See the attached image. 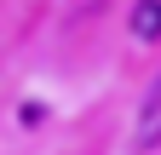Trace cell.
<instances>
[{
	"mask_svg": "<svg viewBox=\"0 0 161 155\" xmlns=\"http://www.w3.org/2000/svg\"><path fill=\"white\" fill-rule=\"evenodd\" d=\"M75 6H92V0H75Z\"/></svg>",
	"mask_w": 161,
	"mask_h": 155,
	"instance_id": "cell-2",
	"label": "cell"
},
{
	"mask_svg": "<svg viewBox=\"0 0 161 155\" xmlns=\"http://www.w3.org/2000/svg\"><path fill=\"white\" fill-rule=\"evenodd\" d=\"M132 40H161V0H138L132 6Z\"/></svg>",
	"mask_w": 161,
	"mask_h": 155,
	"instance_id": "cell-1",
	"label": "cell"
}]
</instances>
